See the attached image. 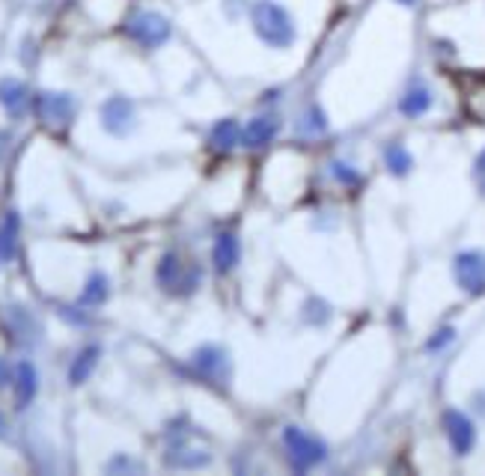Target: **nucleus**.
Returning a JSON list of instances; mask_svg holds the SVG:
<instances>
[{
    "mask_svg": "<svg viewBox=\"0 0 485 476\" xmlns=\"http://www.w3.org/2000/svg\"><path fill=\"white\" fill-rule=\"evenodd\" d=\"M251 21L256 36L272 48H289L298 39L295 21L286 13V6L274 4V0H256L251 9Z\"/></svg>",
    "mask_w": 485,
    "mask_h": 476,
    "instance_id": "f257e3e1",
    "label": "nucleus"
},
{
    "mask_svg": "<svg viewBox=\"0 0 485 476\" xmlns=\"http://www.w3.org/2000/svg\"><path fill=\"white\" fill-rule=\"evenodd\" d=\"M284 447H286L289 459L298 471L315 468V464L325 461V456H328V450H325L322 440L310 432H304V429H298V426L284 429Z\"/></svg>",
    "mask_w": 485,
    "mask_h": 476,
    "instance_id": "f03ea898",
    "label": "nucleus"
},
{
    "mask_svg": "<svg viewBox=\"0 0 485 476\" xmlns=\"http://www.w3.org/2000/svg\"><path fill=\"white\" fill-rule=\"evenodd\" d=\"M129 39H134L143 48H158L170 39V21L158 13H138L129 25H126Z\"/></svg>",
    "mask_w": 485,
    "mask_h": 476,
    "instance_id": "7ed1b4c3",
    "label": "nucleus"
},
{
    "mask_svg": "<svg viewBox=\"0 0 485 476\" xmlns=\"http://www.w3.org/2000/svg\"><path fill=\"white\" fill-rule=\"evenodd\" d=\"M456 280L461 283V289H468L470 295L485 292V254L482 251H465L456 256Z\"/></svg>",
    "mask_w": 485,
    "mask_h": 476,
    "instance_id": "20e7f679",
    "label": "nucleus"
},
{
    "mask_svg": "<svg viewBox=\"0 0 485 476\" xmlns=\"http://www.w3.org/2000/svg\"><path fill=\"white\" fill-rule=\"evenodd\" d=\"M101 122H105V129L110 134L126 138V134L134 129V105L129 98H122V96L108 98L105 105H101Z\"/></svg>",
    "mask_w": 485,
    "mask_h": 476,
    "instance_id": "39448f33",
    "label": "nucleus"
},
{
    "mask_svg": "<svg viewBox=\"0 0 485 476\" xmlns=\"http://www.w3.org/2000/svg\"><path fill=\"white\" fill-rule=\"evenodd\" d=\"M444 429H447L449 447L456 450V456H468L473 444H477V429H473V423L461 411H447Z\"/></svg>",
    "mask_w": 485,
    "mask_h": 476,
    "instance_id": "423d86ee",
    "label": "nucleus"
},
{
    "mask_svg": "<svg viewBox=\"0 0 485 476\" xmlns=\"http://www.w3.org/2000/svg\"><path fill=\"white\" fill-rule=\"evenodd\" d=\"M155 277H158V283H161L164 289H176V286L194 289V286H197V280H200V271H197V268H191L188 274H185V263H182V259H179L176 254H167V256L161 259V263H158Z\"/></svg>",
    "mask_w": 485,
    "mask_h": 476,
    "instance_id": "0eeeda50",
    "label": "nucleus"
},
{
    "mask_svg": "<svg viewBox=\"0 0 485 476\" xmlns=\"http://www.w3.org/2000/svg\"><path fill=\"white\" fill-rule=\"evenodd\" d=\"M36 113L48 126H66L75 117V101L66 93H42L36 98Z\"/></svg>",
    "mask_w": 485,
    "mask_h": 476,
    "instance_id": "6e6552de",
    "label": "nucleus"
},
{
    "mask_svg": "<svg viewBox=\"0 0 485 476\" xmlns=\"http://www.w3.org/2000/svg\"><path fill=\"white\" fill-rule=\"evenodd\" d=\"M194 367L197 372L206 381H214V384H221V381H227L230 376V360L227 355L218 348V346H202L194 351Z\"/></svg>",
    "mask_w": 485,
    "mask_h": 476,
    "instance_id": "1a4fd4ad",
    "label": "nucleus"
},
{
    "mask_svg": "<svg viewBox=\"0 0 485 476\" xmlns=\"http://www.w3.org/2000/svg\"><path fill=\"white\" fill-rule=\"evenodd\" d=\"M239 259H242V244H239V238H235L232 233H221L218 238H214L212 263H214V268L221 271V274H230V271L239 265Z\"/></svg>",
    "mask_w": 485,
    "mask_h": 476,
    "instance_id": "9d476101",
    "label": "nucleus"
},
{
    "mask_svg": "<svg viewBox=\"0 0 485 476\" xmlns=\"http://www.w3.org/2000/svg\"><path fill=\"white\" fill-rule=\"evenodd\" d=\"M13 388H15L18 408H27L33 399H36V393H39V372H36V367L30 364V360H21V364L15 367Z\"/></svg>",
    "mask_w": 485,
    "mask_h": 476,
    "instance_id": "9b49d317",
    "label": "nucleus"
},
{
    "mask_svg": "<svg viewBox=\"0 0 485 476\" xmlns=\"http://www.w3.org/2000/svg\"><path fill=\"white\" fill-rule=\"evenodd\" d=\"M280 131V119L277 117H256L251 126L242 131V143L251 146V150H263L268 146Z\"/></svg>",
    "mask_w": 485,
    "mask_h": 476,
    "instance_id": "f8f14e48",
    "label": "nucleus"
},
{
    "mask_svg": "<svg viewBox=\"0 0 485 476\" xmlns=\"http://www.w3.org/2000/svg\"><path fill=\"white\" fill-rule=\"evenodd\" d=\"M0 105H4L13 117H21V113L27 110L30 105V96H27V87L15 81V78H6V81H0Z\"/></svg>",
    "mask_w": 485,
    "mask_h": 476,
    "instance_id": "ddd939ff",
    "label": "nucleus"
},
{
    "mask_svg": "<svg viewBox=\"0 0 485 476\" xmlns=\"http://www.w3.org/2000/svg\"><path fill=\"white\" fill-rule=\"evenodd\" d=\"M98 357H101V348H98V346H87V348L77 351V357L72 360V367H69V381L75 384V388H77V384H84L89 376H93Z\"/></svg>",
    "mask_w": 485,
    "mask_h": 476,
    "instance_id": "4468645a",
    "label": "nucleus"
},
{
    "mask_svg": "<svg viewBox=\"0 0 485 476\" xmlns=\"http://www.w3.org/2000/svg\"><path fill=\"white\" fill-rule=\"evenodd\" d=\"M108 295H110V283H108L105 274H101V271H96V274H89V280H87V286L81 292V298H77V304H81V307H87V310H93V307H101V304L108 301Z\"/></svg>",
    "mask_w": 485,
    "mask_h": 476,
    "instance_id": "2eb2a0df",
    "label": "nucleus"
},
{
    "mask_svg": "<svg viewBox=\"0 0 485 476\" xmlns=\"http://www.w3.org/2000/svg\"><path fill=\"white\" fill-rule=\"evenodd\" d=\"M209 140H212L214 150L227 152V150H232L235 143H242V126L235 119H221L218 126L212 129Z\"/></svg>",
    "mask_w": 485,
    "mask_h": 476,
    "instance_id": "dca6fc26",
    "label": "nucleus"
},
{
    "mask_svg": "<svg viewBox=\"0 0 485 476\" xmlns=\"http://www.w3.org/2000/svg\"><path fill=\"white\" fill-rule=\"evenodd\" d=\"M15 251H18V218L9 212L6 221L0 223V263H9Z\"/></svg>",
    "mask_w": 485,
    "mask_h": 476,
    "instance_id": "f3484780",
    "label": "nucleus"
},
{
    "mask_svg": "<svg viewBox=\"0 0 485 476\" xmlns=\"http://www.w3.org/2000/svg\"><path fill=\"white\" fill-rule=\"evenodd\" d=\"M432 108V96H428V89L423 87H414L405 93V98L399 101V110L405 117H423V113Z\"/></svg>",
    "mask_w": 485,
    "mask_h": 476,
    "instance_id": "a211bd4d",
    "label": "nucleus"
},
{
    "mask_svg": "<svg viewBox=\"0 0 485 476\" xmlns=\"http://www.w3.org/2000/svg\"><path fill=\"white\" fill-rule=\"evenodd\" d=\"M387 167L393 173H405V170L411 167V155L402 150V146H390L387 150Z\"/></svg>",
    "mask_w": 485,
    "mask_h": 476,
    "instance_id": "6ab92c4d",
    "label": "nucleus"
},
{
    "mask_svg": "<svg viewBox=\"0 0 485 476\" xmlns=\"http://www.w3.org/2000/svg\"><path fill=\"white\" fill-rule=\"evenodd\" d=\"M13 381V369H9V364L4 357H0V388H6V384Z\"/></svg>",
    "mask_w": 485,
    "mask_h": 476,
    "instance_id": "aec40b11",
    "label": "nucleus"
},
{
    "mask_svg": "<svg viewBox=\"0 0 485 476\" xmlns=\"http://www.w3.org/2000/svg\"><path fill=\"white\" fill-rule=\"evenodd\" d=\"M477 182H480V188L485 191V150H482V155L477 158Z\"/></svg>",
    "mask_w": 485,
    "mask_h": 476,
    "instance_id": "412c9836",
    "label": "nucleus"
},
{
    "mask_svg": "<svg viewBox=\"0 0 485 476\" xmlns=\"http://www.w3.org/2000/svg\"><path fill=\"white\" fill-rule=\"evenodd\" d=\"M0 438H6V417L0 414Z\"/></svg>",
    "mask_w": 485,
    "mask_h": 476,
    "instance_id": "4be33fe9",
    "label": "nucleus"
}]
</instances>
